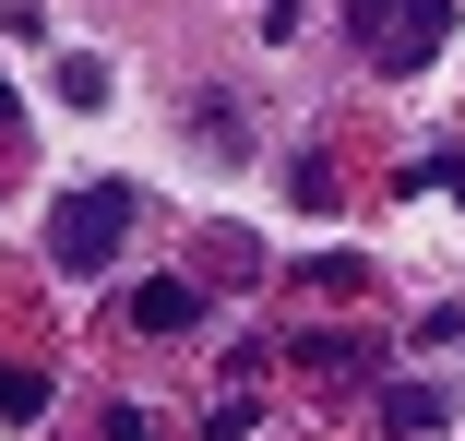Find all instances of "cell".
Masks as SVG:
<instances>
[{
	"label": "cell",
	"instance_id": "2",
	"mask_svg": "<svg viewBox=\"0 0 465 441\" xmlns=\"http://www.w3.org/2000/svg\"><path fill=\"white\" fill-rule=\"evenodd\" d=\"M441 48H453V0H394V13L370 24V60L382 72H430Z\"/></svg>",
	"mask_w": 465,
	"mask_h": 441
},
{
	"label": "cell",
	"instance_id": "10",
	"mask_svg": "<svg viewBox=\"0 0 465 441\" xmlns=\"http://www.w3.org/2000/svg\"><path fill=\"white\" fill-rule=\"evenodd\" d=\"M262 36H299V0H262Z\"/></svg>",
	"mask_w": 465,
	"mask_h": 441
},
{
	"label": "cell",
	"instance_id": "11",
	"mask_svg": "<svg viewBox=\"0 0 465 441\" xmlns=\"http://www.w3.org/2000/svg\"><path fill=\"white\" fill-rule=\"evenodd\" d=\"M382 13H394V0H346V24H358V36H370V24H382Z\"/></svg>",
	"mask_w": 465,
	"mask_h": 441
},
{
	"label": "cell",
	"instance_id": "7",
	"mask_svg": "<svg viewBox=\"0 0 465 441\" xmlns=\"http://www.w3.org/2000/svg\"><path fill=\"white\" fill-rule=\"evenodd\" d=\"M287 203H311V215H334V155H299V180H287Z\"/></svg>",
	"mask_w": 465,
	"mask_h": 441
},
{
	"label": "cell",
	"instance_id": "8",
	"mask_svg": "<svg viewBox=\"0 0 465 441\" xmlns=\"http://www.w3.org/2000/svg\"><path fill=\"white\" fill-rule=\"evenodd\" d=\"M406 191H453V203H465V155H418V167H406Z\"/></svg>",
	"mask_w": 465,
	"mask_h": 441
},
{
	"label": "cell",
	"instance_id": "1",
	"mask_svg": "<svg viewBox=\"0 0 465 441\" xmlns=\"http://www.w3.org/2000/svg\"><path fill=\"white\" fill-rule=\"evenodd\" d=\"M120 239H132V191L120 180H84V191L48 203V262H60V275H108Z\"/></svg>",
	"mask_w": 465,
	"mask_h": 441
},
{
	"label": "cell",
	"instance_id": "6",
	"mask_svg": "<svg viewBox=\"0 0 465 441\" xmlns=\"http://www.w3.org/2000/svg\"><path fill=\"white\" fill-rule=\"evenodd\" d=\"M60 108H108V60H60Z\"/></svg>",
	"mask_w": 465,
	"mask_h": 441
},
{
	"label": "cell",
	"instance_id": "3",
	"mask_svg": "<svg viewBox=\"0 0 465 441\" xmlns=\"http://www.w3.org/2000/svg\"><path fill=\"white\" fill-rule=\"evenodd\" d=\"M132 322H143V334H192V322H203V287H192V275H143V287H132Z\"/></svg>",
	"mask_w": 465,
	"mask_h": 441
},
{
	"label": "cell",
	"instance_id": "9",
	"mask_svg": "<svg viewBox=\"0 0 465 441\" xmlns=\"http://www.w3.org/2000/svg\"><path fill=\"white\" fill-rule=\"evenodd\" d=\"M108 441H155V417L143 406H108Z\"/></svg>",
	"mask_w": 465,
	"mask_h": 441
},
{
	"label": "cell",
	"instance_id": "4",
	"mask_svg": "<svg viewBox=\"0 0 465 441\" xmlns=\"http://www.w3.org/2000/svg\"><path fill=\"white\" fill-rule=\"evenodd\" d=\"M382 429H394V441L453 429V382H382Z\"/></svg>",
	"mask_w": 465,
	"mask_h": 441
},
{
	"label": "cell",
	"instance_id": "5",
	"mask_svg": "<svg viewBox=\"0 0 465 441\" xmlns=\"http://www.w3.org/2000/svg\"><path fill=\"white\" fill-rule=\"evenodd\" d=\"M36 417H48V370L0 358V429H36Z\"/></svg>",
	"mask_w": 465,
	"mask_h": 441
},
{
	"label": "cell",
	"instance_id": "12",
	"mask_svg": "<svg viewBox=\"0 0 465 441\" xmlns=\"http://www.w3.org/2000/svg\"><path fill=\"white\" fill-rule=\"evenodd\" d=\"M0 132H13V83H0Z\"/></svg>",
	"mask_w": 465,
	"mask_h": 441
}]
</instances>
